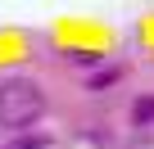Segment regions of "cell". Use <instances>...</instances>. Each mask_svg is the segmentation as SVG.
I'll use <instances>...</instances> for the list:
<instances>
[{
    "mask_svg": "<svg viewBox=\"0 0 154 149\" xmlns=\"http://www.w3.org/2000/svg\"><path fill=\"white\" fill-rule=\"evenodd\" d=\"M109 82H118V68H104V72H95V77H91V91H104Z\"/></svg>",
    "mask_w": 154,
    "mask_h": 149,
    "instance_id": "cell-3",
    "label": "cell"
},
{
    "mask_svg": "<svg viewBox=\"0 0 154 149\" xmlns=\"http://www.w3.org/2000/svg\"><path fill=\"white\" fill-rule=\"evenodd\" d=\"M131 118H136V127H154V100H149V95H145V100H136Z\"/></svg>",
    "mask_w": 154,
    "mask_h": 149,
    "instance_id": "cell-2",
    "label": "cell"
},
{
    "mask_svg": "<svg viewBox=\"0 0 154 149\" xmlns=\"http://www.w3.org/2000/svg\"><path fill=\"white\" fill-rule=\"evenodd\" d=\"M41 113H45V95H41L36 82H27V77H9V82H0V127H9V131H27Z\"/></svg>",
    "mask_w": 154,
    "mask_h": 149,
    "instance_id": "cell-1",
    "label": "cell"
},
{
    "mask_svg": "<svg viewBox=\"0 0 154 149\" xmlns=\"http://www.w3.org/2000/svg\"><path fill=\"white\" fill-rule=\"evenodd\" d=\"M127 149H154V136H140V140H131Z\"/></svg>",
    "mask_w": 154,
    "mask_h": 149,
    "instance_id": "cell-4",
    "label": "cell"
}]
</instances>
